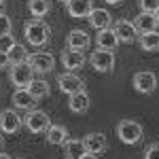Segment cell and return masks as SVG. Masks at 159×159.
Returning a JSON list of instances; mask_svg holds the SVG:
<instances>
[{
    "mask_svg": "<svg viewBox=\"0 0 159 159\" xmlns=\"http://www.w3.org/2000/svg\"><path fill=\"white\" fill-rule=\"evenodd\" d=\"M24 34H25V40H28L30 45L43 47V45H47L51 32H49V25L45 24L43 19H30V21H25V25H24Z\"/></svg>",
    "mask_w": 159,
    "mask_h": 159,
    "instance_id": "6da1fadb",
    "label": "cell"
},
{
    "mask_svg": "<svg viewBox=\"0 0 159 159\" xmlns=\"http://www.w3.org/2000/svg\"><path fill=\"white\" fill-rule=\"evenodd\" d=\"M9 79L17 89H25L30 85V81L34 79V70L28 61H19V64H11V70H9Z\"/></svg>",
    "mask_w": 159,
    "mask_h": 159,
    "instance_id": "7a4b0ae2",
    "label": "cell"
},
{
    "mask_svg": "<svg viewBox=\"0 0 159 159\" xmlns=\"http://www.w3.org/2000/svg\"><path fill=\"white\" fill-rule=\"evenodd\" d=\"M117 136L125 144H136L142 138V125L138 121H132V119H123L117 125Z\"/></svg>",
    "mask_w": 159,
    "mask_h": 159,
    "instance_id": "3957f363",
    "label": "cell"
},
{
    "mask_svg": "<svg viewBox=\"0 0 159 159\" xmlns=\"http://www.w3.org/2000/svg\"><path fill=\"white\" fill-rule=\"evenodd\" d=\"M28 64L32 66L34 72L47 74L55 68V57H53L51 53H45V51H36V53L28 55Z\"/></svg>",
    "mask_w": 159,
    "mask_h": 159,
    "instance_id": "277c9868",
    "label": "cell"
},
{
    "mask_svg": "<svg viewBox=\"0 0 159 159\" xmlns=\"http://www.w3.org/2000/svg\"><path fill=\"white\" fill-rule=\"evenodd\" d=\"M21 117L17 115V110L15 108H7L0 112V132H4V134H17L19 129H21Z\"/></svg>",
    "mask_w": 159,
    "mask_h": 159,
    "instance_id": "5b68a950",
    "label": "cell"
},
{
    "mask_svg": "<svg viewBox=\"0 0 159 159\" xmlns=\"http://www.w3.org/2000/svg\"><path fill=\"white\" fill-rule=\"evenodd\" d=\"M89 64L98 70V72H110L112 66H115V53L112 51H104L98 49L89 55Z\"/></svg>",
    "mask_w": 159,
    "mask_h": 159,
    "instance_id": "8992f818",
    "label": "cell"
},
{
    "mask_svg": "<svg viewBox=\"0 0 159 159\" xmlns=\"http://www.w3.org/2000/svg\"><path fill=\"white\" fill-rule=\"evenodd\" d=\"M49 115L45 110H32L28 117H25V127L32 132V134H40V132H47L49 129Z\"/></svg>",
    "mask_w": 159,
    "mask_h": 159,
    "instance_id": "52a82bcc",
    "label": "cell"
},
{
    "mask_svg": "<svg viewBox=\"0 0 159 159\" xmlns=\"http://www.w3.org/2000/svg\"><path fill=\"white\" fill-rule=\"evenodd\" d=\"M57 85L64 93H68V96H72L76 91H83L85 89V83H83V79H79L74 72H64L57 76Z\"/></svg>",
    "mask_w": 159,
    "mask_h": 159,
    "instance_id": "ba28073f",
    "label": "cell"
},
{
    "mask_svg": "<svg viewBox=\"0 0 159 159\" xmlns=\"http://www.w3.org/2000/svg\"><path fill=\"white\" fill-rule=\"evenodd\" d=\"M134 87H136V91H140V93H153L155 87H157V76L153 72H147V70L136 72L134 74Z\"/></svg>",
    "mask_w": 159,
    "mask_h": 159,
    "instance_id": "9c48e42d",
    "label": "cell"
},
{
    "mask_svg": "<svg viewBox=\"0 0 159 159\" xmlns=\"http://www.w3.org/2000/svg\"><path fill=\"white\" fill-rule=\"evenodd\" d=\"M83 144H85L87 153L100 155V153H104V151H106V147H108V140H106V136L102 134V132H91V134L85 136Z\"/></svg>",
    "mask_w": 159,
    "mask_h": 159,
    "instance_id": "30bf717a",
    "label": "cell"
},
{
    "mask_svg": "<svg viewBox=\"0 0 159 159\" xmlns=\"http://www.w3.org/2000/svg\"><path fill=\"white\" fill-rule=\"evenodd\" d=\"M61 64H64L66 72H74V70H79V68L85 64V55H83V51L64 49L61 51Z\"/></svg>",
    "mask_w": 159,
    "mask_h": 159,
    "instance_id": "8fae6325",
    "label": "cell"
},
{
    "mask_svg": "<svg viewBox=\"0 0 159 159\" xmlns=\"http://www.w3.org/2000/svg\"><path fill=\"white\" fill-rule=\"evenodd\" d=\"M115 34H117V40H119V43H134L138 32H136V28H134L132 21L121 19V21L115 24Z\"/></svg>",
    "mask_w": 159,
    "mask_h": 159,
    "instance_id": "7c38bea8",
    "label": "cell"
},
{
    "mask_svg": "<svg viewBox=\"0 0 159 159\" xmlns=\"http://www.w3.org/2000/svg\"><path fill=\"white\" fill-rule=\"evenodd\" d=\"M96 43H98L100 49L104 51H115L119 47V40H117V34H115V30H98V36H96Z\"/></svg>",
    "mask_w": 159,
    "mask_h": 159,
    "instance_id": "4fadbf2b",
    "label": "cell"
},
{
    "mask_svg": "<svg viewBox=\"0 0 159 159\" xmlns=\"http://www.w3.org/2000/svg\"><path fill=\"white\" fill-rule=\"evenodd\" d=\"M66 9L72 17H89V13L93 11V2L91 0H68Z\"/></svg>",
    "mask_w": 159,
    "mask_h": 159,
    "instance_id": "5bb4252c",
    "label": "cell"
},
{
    "mask_svg": "<svg viewBox=\"0 0 159 159\" xmlns=\"http://www.w3.org/2000/svg\"><path fill=\"white\" fill-rule=\"evenodd\" d=\"M132 24H134V28H136L138 34H144V32L157 30V21H155V15H153V13H140Z\"/></svg>",
    "mask_w": 159,
    "mask_h": 159,
    "instance_id": "9a60e30c",
    "label": "cell"
},
{
    "mask_svg": "<svg viewBox=\"0 0 159 159\" xmlns=\"http://www.w3.org/2000/svg\"><path fill=\"white\" fill-rule=\"evenodd\" d=\"M89 34L85 30H72L68 34V49H76V51H83L89 47Z\"/></svg>",
    "mask_w": 159,
    "mask_h": 159,
    "instance_id": "2e32d148",
    "label": "cell"
},
{
    "mask_svg": "<svg viewBox=\"0 0 159 159\" xmlns=\"http://www.w3.org/2000/svg\"><path fill=\"white\" fill-rule=\"evenodd\" d=\"M110 13L106 9H93V11L89 13V24L93 25L96 30H106L110 28Z\"/></svg>",
    "mask_w": 159,
    "mask_h": 159,
    "instance_id": "e0dca14e",
    "label": "cell"
},
{
    "mask_svg": "<svg viewBox=\"0 0 159 159\" xmlns=\"http://www.w3.org/2000/svg\"><path fill=\"white\" fill-rule=\"evenodd\" d=\"M68 108L72 110V112H85L87 108H89V96H87V91L83 89V91H76V93H72L70 96V100H68Z\"/></svg>",
    "mask_w": 159,
    "mask_h": 159,
    "instance_id": "ac0fdd59",
    "label": "cell"
},
{
    "mask_svg": "<svg viewBox=\"0 0 159 159\" xmlns=\"http://www.w3.org/2000/svg\"><path fill=\"white\" fill-rule=\"evenodd\" d=\"M61 147H64V153H66V157H68V159H81L87 153L83 140H66Z\"/></svg>",
    "mask_w": 159,
    "mask_h": 159,
    "instance_id": "d6986e66",
    "label": "cell"
},
{
    "mask_svg": "<svg viewBox=\"0 0 159 159\" xmlns=\"http://www.w3.org/2000/svg\"><path fill=\"white\" fill-rule=\"evenodd\" d=\"M36 102L38 100L34 98L28 89H17V91L13 93V104H15V108H32Z\"/></svg>",
    "mask_w": 159,
    "mask_h": 159,
    "instance_id": "ffe728a7",
    "label": "cell"
},
{
    "mask_svg": "<svg viewBox=\"0 0 159 159\" xmlns=\"http://www.w3.org/2000/svg\"><path fill=\"white\" fill-rule=\"evenodd\" d=\"M68 140V129L64 125H49L47 129V142L49 144H64Z\"/></svg>",
    "mask_w": 159,
    "mask_h": 159,
    "instance_id": "44dd1931",
    "label": "cell"
},
{
    "mask_svg": "<svg viewBox=\"0 0 159 159\" xmlns=\"http://www.w3.org/2000/svg\"><path fill=\"white\" fill-rule=\"evenodd\" d=\"M138 43L144 51H157L159 49V32L153 30V32H144L138 36Z\"/></svg>",
    "mask_w": 159,
    "mask_h": 159,
    "instance_id": "7402d4cb",
    "label": "cell"
},
{
    "mask_svg": "<svg viewBox=\"0 0 159 159\" xmlns=\"http://www.w3.org/2000/svg\"><path fill=\"white\" fill-rule=\"evenodd\" d=\"M28 9L34 15V19H40L51 11V0H28Z\"/></svg>",
    "mask_w": 159,
    "mask_h": 159,
    "instance_id": "603a6c76",
    "label": "cell"
},
{
    "mask_svg": "<svg viewBox=\"0 0 159 159\" xmlns=\"http://www.w3.org/2000/svg\"><path fill=\"white\" fill-rule=\"evenodd\" d=\"M25 89H28V91H30L36 100L45 98V96L49 93V85H47L45 81H38V79H32V81H30V85L25 87Z\"/></svg>",
    "mask_w": 159,
    "mask_h": 159,
    "instance_id": "cb8c5ba5",
    "label": "cell"
},
{
    "mask_svg": "<svg viewBox=\"0 0 159 159\" xmlns=\"http://www.w3.org/2000/svg\"><path fill=\"white\" fill-rule=\"evenodd\" d=\"M7 55H9V61H11V64L28 61V49H25L24 45H19V43H15V45L11 47V51H9Z\"/></svg>",
    "mask_w": 159,
    "mask_h": 159,
    "instance_id": "d4e9b609",
    "label": "cell"
},
{
    "mask_svg": "<svg viewBox=\"0 0 159 159\" xmlns=\"http://www.w3.org/2000/svg\"><path fill=\"white\" fill-rule=\"evenodd\" d=\"M13 45H15L13 34H4V36H0V51H2V53H9Z\"/></svg>",
    "mask_w": 159,
    "mask_h": 159,
    "instance_id": "484cf974",
    "label": "cell"
},
{
    "mask_svg": "<svg viewBox=\"0 0 159 159\" xmlns=\"http://www.w3.org/2000/svg\"><path fill=\"white\" fill-rule=\"evenodd\" d=\"M140 9L144 13H155L159 9V0H140Z\"/></svg>",
    "mask_w": 159,
    "mask_h": 159,
    "instance_id": "4316f807",
    "label": "cell"
},
{
    "mask_svg": "<svg viewBox=\"0 0 159 159\" xmlns=\"http://www.w3.org/2000/svg\"><path fill=\"white\" fill-rule=\"evenodd\" d=\"M4 34H11V19L0 13V36H4Z\"/></svg>",
    "mask_w": 159,
    "mask_h": 159,
    "instance_id": "83f0119b",
    "label": "cell"
},
{
    "mask_svg": "<svg viewBox=\"0 0 159 159\" xmlns=\"http://www.w3.org/2000/svg\"><path fill=\"white\" fill-rule=\"evenodd\" d=\"M144 159H159V142L148 144L147 151H144Z\"/></svg>",
    "mask_w": 159,
    "mask_h": 159,
    "instance_id": "f1b7e54d",
    "label": "cell"
},
{
    "mask_svg": "<svg viewBox=\"0 0 159 159\" xmlns=\"http://www.w3.org/2000/svg\"><path fill=\"white\" fill-rule=\"evenodd\" d=\"M7 64H11V61H9V55H7V53H2V51H0V68H4V66H7Z\"/></svg>",
    "mask_w": 159,
    "mask_h": 159,
    "instance_id": "f546056e",
    "label": "cell"
},
{
    "mask_svg": "<svg viewBox=\"0 0 159 159\" xmlns=\"http://www.w3.org/2000/svg\"><path fill=\"white\" fill-rule=\"evenodd\" d=\"M81 159H98V155H93V153H85Z\"/></svg>",
    "mask_w": 159,
    "mask_h": 159,
    "instance_id": "4dcf8cb0",
    "label": "cell"
},
{
    "mask_svg": "<svg viewBox=\"0 0 159 159\" xmlns=\"http://www.w3.org/2000/svg\"><path fill=\"white\" fill-rule=\"evenodd\" d=\"M108 4H119V2H123V0H106Z\"/></svg>",
    "mask_w": 159,
    "mask_h": 159,
    "instance_id": "1f68e13d",
    "label": "cell"
},
{
    "mask_svg": "<svg viewBox=\"0 0 159 159\" xmlns=\"http://www.w3.org/2000/svg\"><path fill=\"white\" fill-rule=\"evenodd\" d=\"M153 15H155V21H157V25H159V9H157L155 13H153Z\"/></svg>",
    "mask_w": 159,
    "mask_h": 159,
    "instance_id": "d6a6232c",
    "label": "cell"
},
{
    "mask_svg": "<svg viewBox=\"0 0 159 159\" xmlns=\"http://www.w3.org/2000/svg\"><path fill=\"white\" fill-rule=\"evenodd\" d=\"M0 159H11V157H9L7 153H0Z\"/></svg>",
    "mask_w": 159,
    "mask_h": 159,
    "instance_id": "836d02e7",
    "label": "cell"
},
{
    "mask_svg": "<svg viewBox=\"0 0 159 159\" xmlns=\"http://www.w3.org/2000/svg\"><path fill=\"white\" fill-rule=\"evenodd\" d=\"M4 147V138H2V136H0V148Z\"/></svg>",
    "mask_w": 159,
    "mask_h": 159,
    "instance_id": "e575fe53",
    "label": "cell"
},
{
    "mask_svg": "<svg viewBox=\"0 0 159 159\" xmlns=\"http://www.w3.org/2000/svg\"><path fill=\"white\" fill-rule=\"evenodd\" d=\"M2 9H4V0H0V11H2Z\"/></svg>",
    "mask_w": 159,
    "mask_h": 159,
    "instance_id": "d590c367",
    "label": "cell"
},
{
    "mask_svg": "<svg viewBox=\"0 0 159 159\" xmlns=\"http://www.w3.org/2000/svg\"><path fill=\"white\" fill-rule=\"evenodd\" d=\"M61 2H68V0H61Z\"/></svg>",
    "mask_w": 159,
    "mask_h": 159,
    "instance_id": "8d00e7d4",
    "label": "cell"
},
{
    "mask_svg": "<svg viewBox=\"0 0 159 159\" xmlns=\"http://www.w3.org/2000/svg\"><path fill=\"white\" fill-rule=\"evenodd\" d=\"M64 159H68V157H64Z\"/></svg>",
    "mask_w": 159,
    "mask_h": 159,
    "instance_id": "74e56055",
    "label": "cell"
}]
</instances>
